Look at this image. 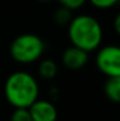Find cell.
<instances>
[{"instance_id": "obj_1", "label": "cell", "mask_w": 120, "mask_h": 121, "mask_svg": "<svg viewBox=\"0 0 120 121\" xmlns=\"http://www.w3.org/2000/svg\"><path fill=\"white\" fill-rule=\"evenodd\" d=\"M67 35L71 45L90 53L99 48L103 37V30L94 17L89 14H79L72 17L67 25Z\"/></svg>"}, {"instance_id": "obj_2", "label": "cell", "mask_w": 120, "mask_h": 121, "mask_svg": "<svg viewBox=\"0 0 120 121\" xmlns=\"http://www.w3.org/2000/svg\"><path fill=\"white\" fill-rule=\"evenodd\" d=\"M39 84L31 73L16 71L7 77L4 94L7 100L14 108H28L39 99Z\"/></svg>"}, {"instance_id": "obj_3", "label": "cell", "mask_w": 120, "mask_h": 121, "mask_svg": "<svg viewBox=\"0 0 120 121\" xmlns=\"http://www.w3.org/2000/svg\"><path fill=\"white\" fill-rule=\"evenodd\" d=\"M45 49L43 39L35 34H22L14 37L9 48L13 60L21 65H30L41 58Z\"/></svg>"}, {"instance_id": "obj_4", "label": "cell", "mask_w": 120, "mask_h": 121, "mask_svg": "<svg viewBox=\"0 0 120 121\" xmlns=\"http://www.w3.org/2000/svg\"><path fill=\"white\" fill-rule=\"evenodd\" d=\"M96 66L106 77H120V48L106 45L97 52Z\"/></svg>"}, {"instance_id": "obj_5", "label": "cell", "mask_w": 120, "mask_h": 121, "mask_svg": "<svg viewBox=\"0 0 120 121\" xmlns=\"http://www.w3.org/2000/svg\"><path fill=\"white\" fill-rule=\"evenodd\" d=\"M32 121H57L58 111L50 100L36 99L28 107Z\"/></svg>"}, {"instance_id": "obj_6", "label": "cell", "mask_w": 120, "mask_h": 121, "mask_svg": "<svg viewBox=\"0 0 120 121\" xmlns=\"http://www.w3.org/2000/svg\"><path fill=\"white\" fill-rule=\"evenodd\" d=\"M88 59H89V53H87L80 48L74 47V45L65 49L61 58L65 67L74 71L83 68L88 63Z\"/></svg>"}, {"instance_id": "obj_7", "label": "cell", "mask_w": 120, "mask_h": 121, "mask_svg": "<svg viewBox=\"0 0 120 121\" xmlns=\"http://www.w3.org/2000/svg\"><path fill=\"white\" fill-rule=\"evenodd\" d=\"M103 93L112 103L120 102V77H107L103 84Z\"/></svg>"}, {"instance_id": "obj_8", "label": "cell", "mask_w": 120, "mask_h": 121, "mask_svg": "<svg viewBox=\"0 0 120 121\" xmlns=\"http://www.w3.org/2000/svg\"><path fill=\"white\" fill-rule=\"evenodd\" d=\"M39 75L44 80H52L58 72V66L53 59H44L39 63Z\"/></svg>"}, {"instance_id": "obj_9", "label": "cell", "mask_w": 120, "mask_h": 121, "mask_svg": "<svg viewBox=\"0 0 120 121\" xmlns=\"http://www.w3.org/2000/svg\"><path fill=\"white\" fill-rule=\"evenodd\" d=\"M72 17H74L72 10L67 9V8H65V7H61V5H59V8H57L53 13L54 22L59 26H67L70 23V21L72 19Z\"/></svg>"}, {"instance_id": "obj_10", "label": "cell", "mask_w": 120, "mask_h": 121, "mask_svg": "<svg viewBox=\"0 0 120 121\" xmlns=\"http://www.w3.org/2000/svg\"><path fill=\"white\" fill-rule=\"evenodd\" d=\"M10 121H32L28 108H14Z\"/></svg>"}, {"instance_id": "obj_11", "label": "cell", "mask_w": 120, "mask_h": 121, "mask_svg": "<svg viewBox=\"0 0 120 121\" xmlns=\"http://www.w3.org/2000/svg\"><path fill=\"white\" fill-rule=\"evenodd\" d=\"M61 7H65L70 10H76L87 3V0H57Z\"/></svg>"}, {"instance_id": "obj_12", "label": "cell", "mask_w": 120, "mask_h": 121, "mask_svg": "<svg viewBox=\"0 0 120 121\" xmlns=\"http://www.w3.org/2000/svg\"><path fill=\"white\" fill-rule=\"evenodd\" d=\"M87 1H90V4L98 9H110L118 4L119 0H87Z\"/></svg>"}, {"instance_id": "obj_13", "label": "cell", "mask_w": 120, "mask_h": 121, "mask_svg": "<svg viewBox=\"0 0 120 121\" xmlns=\"http://www.w3.org/2000/svg\"><path fill=\"white\" fill-rule=\"evenodd\" d=\"M119 21H120V17L116 16L115 17V31H116V32H119V30H120V28H119Z\"/></svg>"}, {"instance_id": "obj_14", "label": "cell", "mask_w": 120, "mask_h": 121, "mask_svg": "<svg viewBox=\"0 0 120 121\" xmlns=\"http://www.w3.org/2000/svg\"><path fill=\"white\" fill-rule=\"evenodd\" d=\"M39 1H41V3H49V1H52V0H39Z\"/></svg>"}]
</instances>
